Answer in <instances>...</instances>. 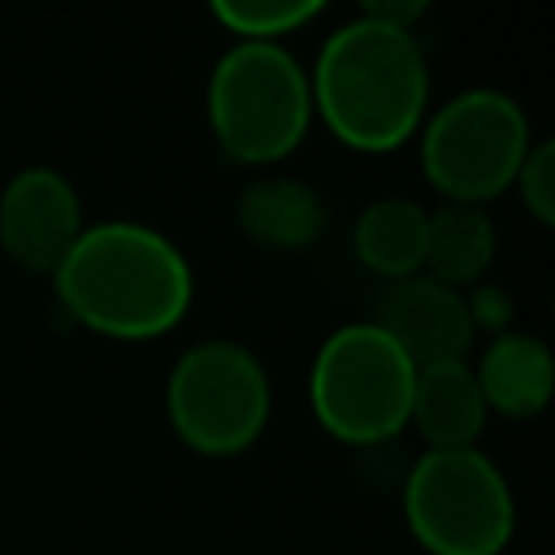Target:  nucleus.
<instances>
[{
	"label": "nucleus",
	"mask_w": 555,
	"mask_h": 555,
	"mask_svg": "<svg viewBox=\"0 0 555 555\" xmlns=\"http://www.w3.org/2000/svg\"><path fill=\"white\" fill-rule=\"evenodd\" d=\"M308 87L312 113L356 152L403 147L429 113V61L416 30L369 9L325 35Z\"/></svg>",
	"instance_id": "obj_1"
},
{
	"label": "nucleus",
	"mask_w": 555,
	"mask_h": 555,
	"mask_svg": "<svg viewBox=\"0 0 555 555\" xmlns=\"http://www.w3.org/2000/svg\"><path fill=\"white\" fill-rule=\"evenodd\" d=\"M61 308L104 338H160L195 295L182 247L143 221L82 225L65 260L52 269Z\"/></svg>",
	"instance_id": "obj_2"
},
{
	"label": "nucleus",
	"mask_w": 555,
	"mask_h": 555,
	"mask_svg": "<svg viewBox=\"0 0 555 555\" xmlns=\"http://www.w3.org/2000/svg\"><path fill=\"white\" fill-rule=\"evenodd\" d=\"M208 126L238 165L291 156L312 126L308 69L282 43H230L208 74Z\"/></svg>",
	"instance_id": "obj_3"
},
{
	"label": "nucleus",
	"mask_w": 555,
	"mask_h": 555,
	"mask_svg": "<svg viewBox=\"0 0 555 555\" xmlns=\"http://www.w3.org/2000/svg\"><path fill=\"white\" fill-rule=\"evenodd\" d=\"M412 377V360L373 321H347L312 356L308 403L338 442L382 447L408 429Z\"/></svg>",
	"instance_id": "obj_4"
},
{
	"label": "nucleus",
	"mask_w": 555,
	"mask_h": 555,
	"mask_svg": "<svg viewBox=\"0 0 555 555\" xmlns=\"http://www.w3.org/2000/svg\"><path fill=\"white\" fill-rule=\"evenodd\" d=\"M408 533L429 555H499L516 529L503 468L477 451H421L399 481Z\"/></svg>",
	"instance_id": "obj_5"
},
{
	"label": "nucleus",
	"mask_w": 555,
	"mask_h": 555,
	"mask_svg": "<svg viewBox=\"0 0 555 555\" xmlns=\"http://www.w3.org/2000/svg\"><path fill=\"white\" fill-rule=\"evenodd\" d=\"M533 147L520 100L499 87H468L421 121V169L447 204H486L516 182Z\"/></svg>",
	"instance_id": "obj_6"
},
{
	"label": "nucleus",
	"mask_w": 555,
	"mask_h": 555,
	"mask_svg": "<svg viewBox=\"0 0 555 555\" xmlns=\"http://www.w3.org/2000/svg\"><path fill=\"white\" fill-rule=\"evenodd\" d=\"M273 386L260 356L234 338L191 343L165 377V416L195 455H243L269 425Z\"/></svg>",
	"instance_id": "obj_7"
},
{
	"label": "nucleus",
	"mask_w": 555,
	"mask_h": 555,
	"mask_svg": "<svg viewBox=\"0 0 555 555\" xmlns=\"http://www.w3.org/2000/svg\"><path fill=\"white\" fill-rule=\"evenodd\" d=\"M82 234V199L52 165L17 169L0 191V247L26 273H48Z\"/></svg>",
	"instance_id": "obj_8"
},
{
	"label": "nucleus",
	"mask_w": 555,
	"mask_h": 555,
	"mask_svg": "<svg viewBox=\"0 0 555 555\" xmlns=\"http://www.w3.org/2000/svg\"><path fill=\"white\" fill-rule=\"evenodd\" d=\"M369 321L412 360V369L468 360V347L477 334V317L464 291L442 286L429 273L386 282Z\"/></svg>",
	"instance_id": "obj_9"
},
{
	"label": "nucleus",
	"mask_w": 555,
	"mask_h": 555,
	"mask_svg": "<svg viewBox=\"0 0 555 555\" xmlns=\"http://www.w3.org/2000/svg\"><path fill=\"white\" fill-rule=\"evenodd\" d=\"M473 377H477V390L486 399V412L529 421L546 408V399L555 390V360L538 334L503 330L477 356Z\"/></svg>",
	"instance_id": "obj_10"
},
{
	"label": "nucleus",
	"mask_w": 555,
	"mask_h": 555,
	"mask_svg": "<svg viewBox=\"0 0 555 555\" xmlns=\"http://www.w3.org/2000/svg\"><path fill=\"white\" fill-rule=\"evenodd\" d=\"M486 399L477 390L473 364L468 360H447V364H425L412 377V403H408V425L425 438V451H455V447H477L486 429Z\"/></svg>",
	"instance_id": "obj_11"
},
{
	"label": "nucleus",
	"mask_w": 555,
	"mask_h": 555,
	"mask_svg": "<svg viewBox=\"0 0 555 555\" xmlns=\"http://www.w3.org/2000/svg\"><path fill=\"white\" fill-rule=\"evenodd\" d=\"M234 217L238 230L269 251H304L325 234V199L286 173L251 178L234 199Z\"/></svg>",
	"instance_id": "obj_12"
},
{
	"label": "nucleus",
	"mask_w": 555,
	"mask_h": 555,
	"mask_svg": "<svg viewBox=\"0 0 555 555\" xmlns=\"http://www.w3.org/2000/svg\"><path fill=\"white\" fill-rule=\"evenodd\" d=\"M425 221H429V208L408 195L373 199L360 208L351 225V247L360 264L373 269L377 278L386 282L412 278L425 264Z\"/></svg>",
	"instance_id": "obj_13"
},
{
	"label": "nucleus",
	"mask_w": 555,
	"mask_h": 555,
	"mask_svg": "<svg viewBox=\"0 0 555 555\" xmlns=\"http://www.w3.org/2000/svg\"><path fill=\"white\" fill-rule=\"evenodd\" d=\"M490 260H494V221L486 217V208H477V204L429 208L421 273L460 291V286L477 282L490 269Z\"/></svg>",
	"instance_id": "obj_14"
},
{
	"label": "nucleus",
	"mask_w": 555,
	"mask_h": 555,
	"mask_svg": "<svg viewBox=\"0 0 555 555\" xmlns=\"http://www.w3.org/2000/svg\"><path fill=\"white\" fill-rule=\"evenodd\" d=\"M321 13L317 0H217L212 17L234 35V43H282Z\"/></svg>",
	"instance_id": "obj_15"
},
{
	"label": "nucleus",
	"mask_w": 555,
	"mask_h": 555,
	"mask_svg": "<svg viewBox=\"0 0 555 555\" xmlns=\"http://www.w3.org/2000/svg\"><path fill=\"white\" fill-rule=\"evenodd\" d=\"M512 186L520 191V204L538 225H555V143L551 139H538L525 152Z\"/></svg>",
	"instance_id": "obj_16"
}]
</instances>
